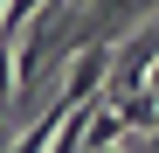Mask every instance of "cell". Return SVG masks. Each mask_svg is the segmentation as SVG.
Instances as JSON below:
<instances>
[{"label":"cell","instance_id":"3","mask_svg":"<svg viewBox=\"0 0 159 153\" xmlns=\"http://www.w3.org/2000/svg\"><path fill=\"white\" fill-rule=\"evenodd\" d=\"M0 14H7V0H0Z\"/></svg>","mask_w":159,"mask_h":153},{"label":"cell","instance_id":"2","mask_svg":"<svg viewBox=\"0 0 159 153\" xmlns=\"http://www.w3.org/2000/svg\"><path fill=\"white\" fill-rule=\"evenodd\" d=\"M97 153H145V139H131V146H97Z\"/></svg>","mask_w":159,"mask_h":153},{"label":"cell","instance_id":"1","mask_svg":"<svg viewBox=\"0 0 159 153\" xmlns=\"http://www.w3.org/2000/svg\"><path fill=\"white\" fill-rule=\"evenodd\" d=\"M62 118H69V105H62V97H48V111L14 139V153H48V146H56V132H62Z\"/></svg>","mask_w":159,"mask_h":153}]
</instances>
